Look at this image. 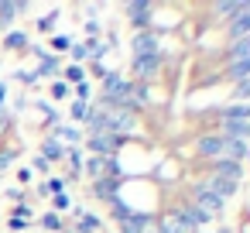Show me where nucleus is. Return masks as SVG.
<instances>
[{
  "mask_svg": "<svg viewBox=\"0 0 250 233\" xmlns=\"http://www.w3.org/2000/svg\"><path fill=\"white\" fill-rule=\"evenodd\" d=\"M188 192H192L195 209H202V212H206V216H212V219H216V216H223L226 202H223V199H219V195H216V192L206 185V178H195V182L188 185Z\"/></svg>",
  "mask_w": 250,
  "mask_h": 233,
  "instance_id": "f257e3e1",
  "label": "nucleus"
},
{
  "mask_svg": "<svg viewBox=\"0 0 250 233\" xmlns=\"http://www.w3.org/2000/svg\"><path fill=\"white\" fill-rule=\"evenodd\" d=\"M171 219H178L185 230H192V233H199L202 226H209L212 223V216H206L202 209H195V202L192 199H182V202H175V209L168 212Z\"/></svg>",
  "mask_w": 250,
  "mask_h": 233,
  "instance_id": "f03ea898",
  "label": "nucleus"
},
{
  "mask_svg": "<svg viewBox=\"0 0 250 233\" xmlns=\"http://www.w3.org/2000/svg\"><path fill=\"white\" fill-rule=\"evenodd\" d=\"M86 144H89V154H96V158H117L124 137H117V134H100V137H86Z\"/></svg>",
  "mask_w": 250,
  "mask_h": 233,
  "instance_id": "7ed1b4c3",
  "label": "nucleus"
},
{
  "mask_svg": "<svg viewBox=\"0 0 250 233\" xmlns=\"http://www.w3.org/2000/svg\"><path fill=\"white\" fill-rule=\"evenodd\" d=\"M154 223H158V216L154 212H144V209H134L124 223H117L120 226V233H147V230H154Z\"/></svg>",
  "mask_w": 250,
  "mask_h": 233,
  "instance_id": "20e7f679",
  "label": "nucleus"
},
{
  "mask_svg": "<svg viewBox=\"0 0 250 233\" xmlns=\"http://www.w3.org/2000/svg\"><path fill=\"white\" fill-rule=\"evenodd\" d=\"M124 11H127V18H130V24H134L137 31H147L151 14H154V4H151V0H130Z\"/></svg>",
  "mask_w": 250,
  "mask_h": 233,
  "instance_id": "39448f33",
  "label": "nucleus"
},
{
  "mask_svg": "<svg viewBox=\"0 0 250 233\" xmlns=\"http://www.w3.org/2000/svg\"><path fill=\"white\" fill-rule=\"evenodd\" d=\"M195 158H199V161H216V158H223V137H219V134H202V137L195 141Z\"/></svg>",
  "mask_w": 250,
  "mask_h": 233,
  "instance_id": "423d86ee",
  "label": "nucleus"
},
{
  "mask_svg": "<svg viewBox=\"0 0 250 233\" xmlns=\"http://www.w3.org/2000/svg\"><path fill=\"white\" fill-rule=\"evenodd\" d=\"M120 189H124V178H100V182H89V192H93V199H100V202L120 199Z\"/></svg>",
  "mask_w": 250,
  "mask_h": 233,
  "instance_id": "0eeeda50",
  "label": "nucleus"
},
{
  "mask_svg": "<svg viewBox=\"0 0 250 233\" xmlns=\"http://www.w3.org/2000/svg\"><path fill=\"white\" fill-rule=\"evenodd\" d=\"M161 52L158 55H141V59H134V65H130V72L137 76V83H144V79H154L158 76V69H161Z\"/></svg>",
  "mask_w": 250,
  "mask_h": 233,
  "instance_id": "6e6552de",
  "label": "nucleus"
},
{
  "mask_svg": "<svg viewBox=\"0 0 250 233\" xmlns=\"http://www.w3.org/2000/svg\"><path fill=\"white\" fill-rule=\"evenodd\" d=\"M158 45H161V38L147 28V31H137L134 35V42H130V48H134V59H141V55H158Z\"/></svg>",
  "mask_w": 250,
  "mask_h": 233,
  "instance_id": "1a4fd4ad",
  "label": "nucleus"
},
{
  "mask_svg": "<svg viewBox=\"0 0 250 233\" xmlns=\"http://www.w3.org/2000/svg\"><path fill=\"white\" fill-rule=\"evenodd\" d=\"M247 11H250V0H219V4H212V14H216V18H223L226 24H229L233 18L247 14Z\"/></svg>",
  "mask_w": 250,
  "mask_h": 233,
  "instance_id": "9d476101",
  "label": "nucleus"
},
{
  "mask_svg": "<svg viewBox=\"0 0 250 233\" xmlns=\"http://www.w3.org/2000/svg\"><path fill=\"white\" fill-rule=\"evenodd\" d=\"M209 175L240 182V178H243V165H240V161H229V158H216V161H209Z\"/></svg>",
  "mask_w": 250,
  "mask_h": 233,
  "instance_id": "9b49d317",
  "label": "nucleus"
},
{
  "mask_svg": "<svg viewBox=\"0 0 250 233\" xmlns=\"http://www.w3.org/2000/svg\"><path fill=\"white\" fill-rule=\"evenodd\" d=\"M72 216H76V233H103L100 216H93V212H86L79 206H72Z\"/></svg>",
  "mask_w": 250,
  "mask_h": 233,
  "instance_id": "f8f14e48",
  "label": "nucleus"
},
{
  "mask_svg": "<svg viewBox=\"0 0 250 233\" xmlns=\"http://www.w3.org/2000/svg\"><path fill=\"white\" fill-rule=\"evenodd\" d=\"M206 185L226 202V199H233L236 192H240V182H229V178H219V175H206Z\"/></svg>",
  "mask_w": 250,
  "mask_h": 233,
  "instance_id": "ddd939ff",
  "label": "nucleus"
},
{
  "mask_svg": "<svg viewBox=\"0 0 250 233\" xmlns=\"http://www.w3.org/2000/svg\"><path fill=\"white\" fill-rule=\"evenodd\" d=\"M147 100H151V89H147L144 83H130V93H127V110H130V113H137L141 106H147Z\"/></svg>",
  "mask_w": 250,
  "mask_h": 233,
  "instance_id": "4468645a",
  "label": "nucleus"
},
{
  "mask_svg": "<svg viewBox=\"0 0 250 233\" xmlns=\"http://www.w3.org/2000/svg\"><path fill=\"white\" fill-rule=\"evenodd\" d=\"M236 38H250V11L226 24V42H236Z\"/></svg>",
  "mask_w": 250,
  "mask_h": 233,
  "instance_id": "2eb2a0df",
  "label": "nucleus"
},
{
  "mask_svg": "<svg viewBox=\"0 0 250 233\" xmlns=\"http://www.w3.org/2000/svg\"><path fill=\"white\" fill-rule=\"evenodd\" d=\"M42 158L52 165V161H62L65 158V144L59 141V137H45V144H42Z\"/></svg>",
  "mask_w": 250,
  "mask_h": 233,
  "instance_id": "dca6fc26",
  "label": "nucleus"
},
{
  "mask_svg": "<svg viewBox=\"0 0 250 233\" xmlns=\"http://www.w3.org/2000/svg\"><path fill=\"white\" fill-rule=\"evenodd\" d=\"M247 151H250L247 141H223V158H229V161H240V165H243Z\"/></svg>",
  "mask_w": 250,
  "mask_h": 233,
  "instance_id": "f3484780",
  "label": "nucleus"
},
{
  "mask_svg": "<svg viewBox=\"0 0 250 233\" xmlns=\"http://www.w3.org/2000/svg\"><path fill=\"white\" fill-rule=\"evenodd\" d=\"M243 59H250V38H236V42H229V48H226V62H243Z\"/></svg>",
  "mask_w": 250,
  "mask_h": 233,
  "instance_id": "a211bd4d",
  "label": "nucleus"
},
{
  "mask_svg": "<svg viewBox=\"0 0 250 233\" xmlns=\"http://www.w3.org/2000/svg\"><path fill=\"white\" fill-rule=\"evenodd\" d=\"M226 79H229V83L250 79V59H243V62H226Z\"/></svg>",
  "mask_w": 250,
  "mask_h": 233,
  "instance_id": "6ab92c4d",
  "label": "nucleus"
},
{
  "mask_svg": "<svg viewBox=\"0 0 250 233\" xmlns=\"http://www.w3.org/2000/svg\"><path fill=\"white\" fill-rule=\"evenodd\" d=\"M219 113H223V120H247L250 124V103H229Z\"/></svg>",
  "mask_w": 250,
  "mask_h": 233,
  "instance_id": "aec40b11",
  "label": "nucleus"
},
{
  "mask_svg": "<svg viewBox=\"0 0 250 233\" xmlns=\"http://www.w3.org/2000/svg\"><path fill=\"white\" fill-rule=\"evenodd\" d=\"M14 21H18V7H14V0H0V31H7Z\"/></svg>",
  "mask_w": 250,
  "mask_h": 233,
  "instance_id": "412c9836",
  "label": "nucleus"
},
{
  "mask_svg": "<svg viewBox=\"0 0 250 233\" xmlns=\"http://www.w3.org/2000/svg\"><path fill=\"white\" fill-rule=\"evenodd\" d=\"M24 45H28V35L24 31H7V38H4V48L7 52H24Z\"/></svg>",
  "mask_w": 250,
  "mask_h": 233,
  "instance_id": "4be33fe9",
  "label": "nucleus"
},
{
  "mask_svg": "<svg viewBox=\"0 0 250 233\" xmlns=\"http://www.w3.org/2000/svg\"><path fill=\"white\" fill-rule=\"evenodd\" d=\"M31 52H35V55H42V65H38V72H35V76H52V72L59 69V59H55V55H45L42 48H31Z\"/></svg>",
  "mask_w": 250,
  "mask_h": 233,
  "instance_id": "5701e85b",
  "label": "nucleus"
},
{
  "mask_svg": "<svg viewBox=\"0 0 250 233\" xmlns=\"http://www.w3.org/2000/svg\"><path fill=\"white\" fill-rule=\"evenodd\" d=\"M130 212H134V206H127L124 199H113V202H110V216H113L117 223H124V219H127Z\"/></svg>",
  "mask_w": 250,
  "mask_h": 233,
  "instance_id": "b1692460",
  "label": "nucleus"
},
{
  "mask_svg": "<svg viewBox=\"0 0 250 233\" xmlns=\"http://www.w3.org/2000/svg\"><path fill=\"white\" fill-rule=\"evenodd\" d=\"M65 161H69L72 175H79V171H83V161H86V158H83V151H79V148H65Z\"/></svg>",
  "mask_w": 250,
  "mask_h": 233,
  "instance_id": "393cba45",
  "label": "nucleus"
},
{
  "mask_svg": "<svg viewBox=\"0 0 250 233\" xmlns=\"http://www.w3.org/2000/svg\"><path fill=\"white\" fill-rule=\"evenodd\" d=\"M62 72H65V79H62V83H76V86H79V83H86V69H83V65H65Z\"/></svg>",
  "mask_w": 250,
  "mask_h": 233,
  "instance_id": "a878e982",
  "label": "nucleus"
},
{
  "mask_svg": "<svg viewBox=\"0 0 250 233\" xmlns=\"http://www.w3.org/2000/svg\"><path fill=\"white\" fill-rule=\"evenodd\" d=\"M65 185H69V178L55 175V178H48V182H45V192H48V195H59V192H65Z\"/></svg>",
  "mask_w": 250,
  "mask_h": 233,
  "instance_id": "bb28decb",
  "label": "nucleus"
},
{
  "mask_svg": "<svg viewBox=\"0 0 250 233\" xmlns=\"http://www.w3.org/2000/svg\"><path fill=\"white\" fill-rule=\"evenodd\" d=\"M69 113H72V120H86V113H89V103H86V100H72Z\"/></svg>",
  "mask_w": 250,
  "mask_h": 233,
  "instance_id": "cd10ccee",
  "label": "nucleus"
},
{
  "mask_svg": "<svg viewBox=\"0 0 250 233\" xmlns=\"http://www.w3.org/2000/svg\"><path fill=\"white\" fill-rule=\"evenodd\" d=\"M52 209H55V212H65V209H72V199H69V192H59V195H52Z\"/></svg>",
  "mask_w": 250,
  "mask_h": 233,
  "instance_id": "c85d7f7f",
  "label": "nucleus"
},
{
  "mask_svg": "<svg viewBox=\"0 0 250 233\" xmlns=\"http://www.w3.org/2000/svg\"><path fill=\"white\" fill-rule=\"evenodd\" d=\"M233 100H243V103H250V79H243V83H233Z\"/></svg>",
  "mask_w": 250,
  "mask_h": 233,
  "instance_id": "c756f323",
  "label": "nucleus"
},
{
  "mask_svg": "<svg viewBox=\"0 0 250 233\" xmlns=\"http://www.w3.org/2000/svg\"><path fill=\"white\" fill-rule=\"evenodd\" d=\"M72 45H76V42H72V38H69V35H55V38H52V48H55V52H59V55H62V52H69V48H72Z\"/></svg>",
  "mask_w": 250,
  "mask_h": 233,
  "instance_id": "7c9ffc66",
  "label": "nucleus"
},
{
  "mask_svg": "<svg viewBox=\"0 0 250 233\" xmlns=\"http://www.w3.org/2000/svg\"><path fill=\"white\" fill-rule=\"evenodd\" d=\"M69 96H72L69 83H62V79H59V83H52V100H69Z\"/></svg>",
  "mask_w": 250,
  "mask_h": 233,
  "instance_id": "2f4dec72",
  "label": "nucleus"
},
{
  "mask_svg": "<svg viewBox=\"0 0 250 233\" xmlns=\"http://www.w3.org/2000/svg\"><path fill=\"white\" fill-rule=\"evenodd\" d=\"M69 52H72V59H76L72 65H79V62H86V59H89V42H86V45H72Z\"/></svg>",
  "mask_w": 250,
  "mask_h": 233,
  "instance_id": "473e14b6",
  "label": "nucleus"
},
{
  "mask_svg": "<svg viewBox=\"0 0 250 233\" xmlns=\"http://www.w3.org/2000/svg\"><path fill=\"white\" fill-rule=\"evenodd\" d=\"M42 226H45V230H62V216H59V212H45V216H42Z\"/></svg>",
  "mask_w": 250,
  "mask_h": 233,
  "instance_id": "72a5a7b5",
  "label": "nucleus"
},
{
  "mask_svg": "<svg viewBox=\"0 0 250 233\" xmlns=\"http://www.w3.org/2000/svg\"><path fill=\"white\" fill-rule=\"evenodd\" d=\"M31 212H35V209H31V206H28V202H18V206H14V209H11V219H28V216H31Z\"/></svg>",
  "mask_w": 250,
  "mask_h": 233,
  "instance_id": "f704fd0d",
  "label": "nucleus"
},
{
  "mask_svg": "<svg viewBox=\"0 0 250 233\" xmlns=\"http://www.w3.org/2000/svg\"><path fill=\"white\" fill-rule=\"evenodd\" d=\"M55 21H59V14H48V18H42V21H38V31H52V28H55Z\"/></svg>",
  "mask_w": 250,
  "mask_h": 233,
  "instance_id": "c9c22d12",
  "label": "nucleus"
},
{
  "mask_svg": "<svg viewBox=\"0 0 250 233\" xmlns=\"http://www.w3.org/2000/svg\"><path fill=\"white\" fill-rule=\"evenodd\" d=\"M89 93H93L89 83H79V86H76V100H86V103H89Z\"/></svg>",
  "mask_w": 250,
  "mask_h": 233,
  "instance_id": "e433bc0d",
  "label": "nucleus"
},
{
  "mask_svg": "<svg viewBox=\"0 0 250 233\" xmlns=\"http://www.w3.org/2000/svg\"><path fill=\"white\" fill-rule=\"evenodd\" d=\"M14 158H18L14 151H0V168H7V165H14Z\"/></svg>",
  "mask_w": 250,
  "mask_h": 233,
  "instance_id": "4c0bfd02",
  "label": "nucleus"
},
{
  "mask_svg": "<svg viewBox=\"0 0 250 233\" xmlns=\"http://www.w3.org/2000/svg\"><path fill=\"white\" fill-rule=\"evenodd\" d=\"M18 79H21V83H38V76H35V72H24V69H18Z\"/></svg>",
  "mask_w": 250,
  "mask_h": 233,
  "instance_id": "58836bf2",
  "label": "nucleus"
},
{
  "mask_svg": "<svg viewBox=\"0 0 250 233\" xmlns=\"http://www.w3.org/2000/svg\"><path fill=\"white\" fill-rule=\"evenodd\" d=\"M86 35H89V38L100 35V21H86Z\"/></svg>",
  "mask_w": 250,
  "mask_h": 233,
  "instance_id": "ea45409f",
  "label": "nucleus"
},
{
  "mask_svg": "<svg viewBox=\"0 0 250 233\" xmlns=\"http://www.w3.org/2000/svg\"><path fill=\"white\" fill-rule=\"evenodd\" d=\"M35 171H48V161H45V158H42V154H38V158H35Z\"/></svg>",
  "mask_w": 250,
  "mask_h": 233,
  "instance_id": "a19ab883",
  "label": "nucleus"
},
{
  "mask_svg": "<svg viewBox=\"0 0 250 233\" xmlns=\"http://www.w3.org/2000/svg\"><path fill=\"white\" fill-rule=\"evenodd\" d=\"M18 182H24V185H31V171H28V168H21V171H18Z\"/></svg>",
  "mask_w": 250,
  "mask_h": 233,
  "instance_id": "79ce46f5",
  "label": "nucleus"
},
{
  "mask_svg": "<svg viewBox=\"0 0 250 233\" xmlns=\"http://www.w3.org/2000/svg\"><path fill=\"white\" fill-rule=\"evenodd\" d=\"M7 199L18 206V202H21V189H7Z\"/></svg>",
  "mask_w": 250,
  "mask_h": 233,
  "instance_id": "37998d69",
  "label": "nucleus"
},
{
  "mask_svg": "<svg viewBox=\"0 0 250 233\" xmlns=\"http://www.w3.org/2000/svg\"><path fill=\"white\" fill-rule=\"evenodd\" d=\"M0 106H7V86L0 83Z\"/></svg>",
  "mask_w": 250,
  "mask_h": 233,
  "instance_id": "c03bdc74",
  "label": "nucleus"
},
{
  "mask_svg": "<svg viewBox=\"0 0 250 233\" xmlns=\"http://www.w3.org/2000/svg\"><path fill=\"white\" fill-rule=\"evenodd\" d=\"M147 233H158V230H147Z\"/></svg>",
  "mask_w": 250,
  "mask_h": 233,
  "instance_id": "a18cd8bd",
  "label": "nucleus"
},
{
  "mask_svg": "<svg viewBox=\"0 0 250 233\" xmlns=\"http://www.w3.org/2000/svg\"><path fill=\"white\" fill-rule=\"evenodd\" d=\"M199 233H206V230H199Z\"/></svg>",
  "mask_w": 250,
  "mask_h": 233,
  "instance_id": "49530a36",
  "label": "nucleus"
},
{
  "mask_svg": "<svg viewBox=\"0 0 250 233\" xmlns=\"http://www.w3.org/2000/svg\"><path fill=\"white\" fill-rule=\"evenodd\" d=\"M247 158H250V151H247Z\"/></svg>",
  "mask_w": 250,
  "mask_h": 233,
  "instance_id": "de8ad7c7",
  "label": "nucleus"
}]
</instances>
